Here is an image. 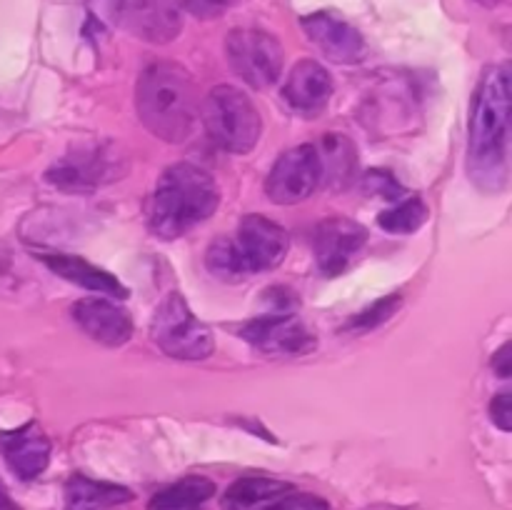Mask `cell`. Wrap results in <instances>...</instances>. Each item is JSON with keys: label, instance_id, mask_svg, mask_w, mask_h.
<instances>
[{"label": "cell", "instance_id": "1", "mask_svg": "<svg viewBox=\"0 0 512 510\" xmlns=\"http://www.w3.org/2000/svg\"><path fill=\"white\" fill-rule=\"evenodd\" d=\"M512 73L508 63L490 65L475 93L470 115V178L483 190H500L508 178Z\"/></svg>", "mask_w": 512, "mask_h": 510}, {"label": "cell", "instance_id": "2", "mask_svg": "<svg viewBox=\"0 0 512 510\" xmlns=\"http://www.w3.org/2000/svg\"><path fill=\"white\" fill-rule=\"evenodd\" d=\"M220 205L213 175L193 163H175L163 170L148 198V228L160 240H175L205 223Z\"/></svg>", "mask_w": 512, "mask_h": 510}, {"label": "cell", "instance_id": "3", "mask_svg": "<svg viewBox=\"0 0 512 510\" xmlns=\"http://www.w3.org/2000/svg\"><path fill=\"white\" fill-rule=\"evenodd\" d=\"M135 108L148 133L165 143H183L198 118L190 75L175 63H153L140 73Z\"/></svg>", "mask_w": 512, "mask_h": 510}, {"label": "cell", "instance_id": "4", "mask_svg": "<svg viewBox=\"0 0 512 510\" xmlns=\"http://www.w3.org/2000/svg\"><path fill=\"white\" fill-rule=\"evenodd\" d=\"M205 130L218 148L233 155H245L263 135V118L245 90L235 85H218L200 105Z\"/></svg>", "mask_w": 512, "mask_h": 510}, {"label": "cell", "instance_id": "5", "mask_svg": "<svg viewBox=\"0 0 512 510\" xmlns=\"http://www.w3.org/2000/svg\"><path fill=\"white\" fill-rule=\"evenodd\" d=\"M150 335L168 358L205 360L215 350V333L188 308L178 290L165 295L155 308Z\"/></svg>", "mask_w": 512, "mask_h": 510}, {"label": "cell", "instance_id": "6", "mask_svg": "<svg viewBox=\"0 0 512 510\" xmlns=\"http://www.w3.org/2000/svg\"><path fill=\"white\" fill-rule=\"evenodd\" d=\"M125 173V153L110 140H85L73 145L45 173V180L63 190L85 193L113 183Z\"/></svg>", "mask_w": 512, "mask_h": 510}, {"label": "cell", "instance_id": "7", "mask_svg": "<svg viewBox=\"0 0 512 510\" xmlns=\"http://www.w3.org/2000/svg\"><path fill=\"white\" fill-rule=\"evenodd\" d=\"M98 5L110 23L145 43L165 45L183 30L178 0H98Z\"/></svg>", "mask_w": 512, "mask_h": 510}, {"label": "cell", "instance_id": "8", "mask_svg": "<svg viewBox=\"0 0 512 510\" xmlns=\"http://www.w3.org/2000/svg\"><path fill=\"white\" fill-rule=\"evenodd\" d=\"M230 68L250 88H270L283 73V45L275 35L258 28H235L225 38Z\"/></svg>", "mask_w": 512, "mask_h": 510}, {"label": "cell", "instance_id": "9", "mask_svg": "<svg viewBox=\"0 0 512 510\" xmlns=\"http://www.w3.org/2000/svg\"><path fill=\"white\" fill-rule=\"evenodd\" d=\"M320 183H323V163L318 148L310 143L295 145L275 160L265 180V195L278 205H295L310 198Z\"/></svg>", "mask_w": 512, "mask_h": 510}, {"label": "cell", "instance_id": "10", "mask_svg": "<svg viewBox=\"0 0 512 510\" xmlns=\"http://www.w3.org/2000/svg\"><path fill=\"white\" fill-rule=\"evenodd\" d=\"M240 258L250 275L278 268L288 255V230L265 215H245L238 225V238H233Z\"/></svg>", "mask_w": 512, "mask_h": 510}, {"label": "cell", "instance_id": "11", "mask_svg": "<svg viewBox=\"0 0 512 510\" xmlns=\"http://www.w3.org/2000/svg\"><path fill=\"white\" fill-rule=\"evenodd\" d=\"M243 340L268 355H305L315 348V335L290 313L263 315L240 328Z\"/></svg>", "mask_w": 512, "mask_h": 510}, {"label": "cell", "instance_id": "12", "mask_svg": "<svg viewBox=\"0 0 512 510\" xmlns=\"http://www.w3.org/2000/svg\"><path fill=\"white\" fill-rule=\"evenodd\" d=\"M365 243H368V230H365V225H360L358 220L340 218V215L325 218L323 223L315 228L313 235L318 268L323 270L328 278H335V275H340L348 268L353 255L358 253Z\"/></svg>", "mask_w": 512, "mask_h": 510}, {"label": "cell", "instance_id": "13", "mask_svg": "<svg viewBox=\"0 0 512 510\" xmlns=\"http://www.w3.org/2000/svg\"><path fill=\"white\" fill-rule=\"evenodd\" d=\"M310 43L328 60L340 65H355L365 58V40L358 28L333 13H313L300 20Z\"/></svg>", "mask_w": 512, "mask_h": 510}, {"label": "cell", "instance_id": "14", "mask_svg": "<svg viewBox=\"0 0 512 510\" xmlns=\"http://www.w3.org/2000/svg\"><path fill=\"white\" fill-rule=\"evenodd\" d=\"M0 453L20 480H33L48 468L53 445L38 423H25L0 433Z\"/></svg>", "mask_w": 512, "mask_h": 510}, {"label": "cell", "instance_id": "15", "mask_svg": "<svg viewBox=\"0 0 512 510\" xmlns=\"http://www.w3.org/2000/svg\"><path fill=\"white\" fill-rule=\"evenodd\" d=\"M333 98V78L318 60H300L293 65L283 85V100L290 110L315 118Z\"/></svg>", "mask_w": 512, "mask_h": 510}, {"label": "cell", "instance_id": "16", "mask_svg": "<svg viewBox=\"0 0 512 510\" xmlns=\"http://www.w3.org/2000/svg\"><path fill=\"white\" fill-rule=\"evenodd\" d=\"M73 320L85 335L108 348L125 345L133 335V318L128 310L105 298H83L73 305Z\"/></svg>", "mask_w": 512, "mask_h": 510}, {"label": "cell", "instance_id": "17", "mask_svg": "<svg viewBox=\"0 0 512 510\" xmlns=\"http://www.w3.org/2000/svg\"><path fill=\"white\" fill-rule=\"evenodd\" d=\"M45 265L53 270L55 275H60L68 283L80 285L85 290H93V293H105L113 295V298H128V290L120 283L115 275H110L108 270L98 268V265L88 263V260L78 258V255L68 253H45L40 255Z\"/></svg>", "mask_w": 512, "mask_h": 510}, {"label": "cell", "instance_id": "18", "mask_svg": "<svg viewBox=\"0 0 512 510\" xmlns=\"http://www.w3.org/2000/svg\"><path fill=\"white\" fill-rule=\"evenodd\" d=\"M133 500V490L125 485L90 480L85 475H73L65 483V510H105Z\"/></svg>", "mask_w": 512, "mask_h": 510}, {"label": "cell", "instance_id": "19", "mask_svg": "<svg viewBox=\"0 0 512 510\" xmlns=\"http://www.w3.org/2000/svg\"><path fill=\"white\" fill-rule=\"evenodd\" d=\"M293 493V485L285 480L275 478H260V475H250V478H240L225 490L223 495V510H248L268 500H278L283 495Z\"/></svg>", "mask_w": 512, "mask_h": 510}, {"label": "cell", "instance_id": "20", "mask_svg": "<svg viewBox=\"0 0 512 510\" xmlns=\"http://www.w3.org/2000/svg\"><path fill=\"white\" fill-rule=\"evenodd\" d=\"M215 495L213 480L203 475H188L178 483L168 485L150 498L148 510H198L205 500Z\"/></svg>", "mask_w": 512, "mask_h": 510}, {"label": "cell", "instance_id": "21", "mask_svg": "<svg viewBox=\"0 0 512 510\" xmlns=\"http://www.w3.org/2000/svg\"><path fill=\"white\" fill-rule=\"evenodd\" d=\"M205 268L215 278L225 280V283H240V280L250 275L238 248H235L233 238H218L208 245V250H205Z\"/></svg>", "mask_w": 512, "mask_h": 510}, {"label": "cell", "instance_id": "22", "mask_svg": "<svg viewBox=\"0 0 512 510\" xmlns=\"http://www.w3.org/2000/svg\"><path fill=\"white\" fill-rule=\"evenodd\" d=\"M425 220H428V205H425L418 195L400 200L395 208L383 210V213L378 215L380 228L395 235L415 233V230L423 228Z\"/></svg>", "mask_w": 512, "mask_h": 510}, {"label": "cell", "instance_id": "23", "mask_svg": "<svg viewBox=\"0 0 512 510\" xmlns=\"http://www.w3.org/2000/svg\"><path fill=\"white\" fill-rule=\"evenodd\" d=\"M320 163H323V178L348 180L350 173L355 170V148L343 138V135L328 133L323 140Z\"/></svg>", "mask_w": 512, "mask_h": 510}, {"label": "cell", "instance_id": "24", "mask_svg": "<svg viewBox=\"0 0 512 510\" xmlns=\"http://www.w3.org/2000/svg\"><path fill=\"white\" fill-rule=\"evenodd\" d=\"M400 308V295H388V298L378 300L375 305L365 308L363 313L355 315L353 320L348 323L350 330H370V328H378L380 323L395 315V310Z\"/></svg>", "mask_w": 512, "mask_h": 510}, {"label": "cell", "instance_id": "25", "mask_svg": "<svg viewBox=\"0 0 512 510\" xmlns=\"http://www.w3.org/2000/svg\"><path fill=\"white\" fill-rule=\"evenodd\" d=\"M365 190L373 195H380L385 200H398L403 195V185L393 175L385 173V170H370L365 175Z\"/></svg>", "mask_w": 512, "mask_h": 510}, {"label": "cell", "instance_id": "26", "mask_svg": "<svg viewBox=\"0 0 512 510\" xmlns=\"http://www.w3.org/2000/svg\"><path fill=\"white\" fill-rule=\"evenodd\" d=\"M270 510H333V505L313 493H288Z\"/></svg>", "mask_w": 512, "mask_h": 510}, {"label": "cell", "instance_id": "27", "mask_svg": "<svg viewBox=\"0 0 512 510\" xmlns=\"http://www.w3.org/2000/svg\"><path fill=\"white\" fill-rule=\"evenodd\" d=\"M490 420L500 430H505V433L512 430V398L508 390H503V393H498L493 398V403H490Z\"/></svg>", "mask_w": 512, "mask_h": 510}, {"label": "cell", "instance_id": "28", "mask_svg": "<svg viewBox=\"0 0 512 510\" xmlns=\"http://www.w3.org/2000/svg\"><path fill=\"white\" fill-rule=\"evenodd\" d=\"M183 3L200 18H218L233 5V0H183Z\"/></svg>", "mask_w": 512, "mask_h": 510}, {"label": "cell", "instance_id": "29", "mask_svg": "<svg viewBox=\"0 0 512 510\" xmlns=\"http://www.w3.org/2000/svg\"><path fill=\"white\" fill-rule=\"evenodd\" d=\"M512 343H505L498 353L493 355V368L498 370L500 378H510V358H512Z\"/></svg>", "mask_w": 512, "mask_h": 510}, {"label": "cell", "instance_id": "30", "mask_svg": "<svg viewBox=\"0 0 512 510\" xmlns=\"http://www.w3.org/2000/svg\"><path fill=\"white\" fill-rule=\"evenodd\" d=\"M0 510H18V505H15L13 500H10V495L5 493L3 485H0Z\"/></svg>", "mask_w": 512, "mask_h": 510}, {"label": "cell", "instance_id": "31", "mask_svg": "<svg viewBox=\"0 0 512 510\" xmlns=\"http://www.w3.org/2000/svg\"><path fill=\"white\" fill-rule=\"evenodd\" d=\"M480 5H485V8H495V5L500 3V0H478Z\"/></svg>", "mask_w": 512, "mask_h": 510}]
</instances>
